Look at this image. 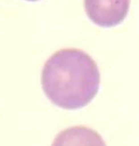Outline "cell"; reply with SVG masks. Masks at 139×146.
Segmentation results:
<instances>
[{
	"label": "cell",
	"instance_id": "1",
	"mask_svg": "<svg viewBox=\"0 0 139 146\" xmlns=\"http://www.w3.org/2000/svg\"><path fill=\"white\" fill-rule=\"evenodd\" d=\"M42 88L54 104L63 109H79L97 95L100 73L97 64L86 52L61 49L45 63Z\"/></svg>",
	"mask_w": 139,
	"mask_h": 146
},
{
	"label": "cell",
	"instance_id": "4",
	"mask_svg": "<svg viewBox=\"0 0 139 146\" xmlns=\"http://www.w3.org/2000/svg\"><path fill=\"white\" fill-rule=\"evenodd\" d=\"M25 1H38V0H25Z\"/></svg>",
	"mask_w": 139,
	"mask_h": 146
},
{
	"label": "cell",
	"instance_id": "2",
	"mask_svg": "<svg viewBox=\"0 0 139 146\" xmlns=\"http://www.w3.org/2000/svg\"><path fill=\"white\" fill-rule=\"evenodd\" d=\"M89 20L102 27L120 25L128 16L130 0H84Z\"/></svg>",
	"mask_w": 139,
	"mask_h": 146
},
{
	"label": "cell",
	"instance_id": "3",
	"mask_svg": "<svg viewBox=\"0 0 139 146\" xmlns=\"http://www.w3.org/2000/svg\"><path fill=\"white\" fill-rule=\"evenodd\" d=\"M52 146H106L101 135L88 127H71L56 136Z\"/></svg>",
	"mask_w": 139,
	"mask_h": 146
}]
</instances>
